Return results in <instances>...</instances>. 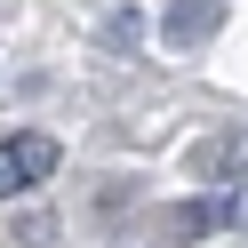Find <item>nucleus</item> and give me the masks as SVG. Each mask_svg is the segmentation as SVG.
<instances>
[{
    "label": "nucleus",
    "instance_id": "obj_2",
    "mask_svg": "<svg viewBox=\"0 0 248 248\" xmlns=\"http://www.w3.org/2000/svg\"><path fill=\"white\" fill-rule=\"evenodd\" d=\"M184 168H192L200 184H240V176H248V128H216V136H200V144L184 152Z\"/></svg>",
    "mask_w": 248,
    "mask_h": 248
},
{
    "label": "nucleus",
    "instance_id": "obj_3",
    "mask_svg": "<svg viewBox=\"0 0 248 248\" xmlns=\"http://www.w3.org/2000/svg\"><path fill=\"white\" fill-rule=\"evenodd\" d=\"M240 224V192H200V200H176L168 208V232L176 240H200V232H224Z\"/></svg>",
    "mask_w": 248,
    "mask_h": 248
},
{
    "label": "nucleus",
    "instance_id": "obj_4",
    "mask_svg": "<svg viewBox=\"0 0 248 248\" xmlns=\"http://www.w3.org/2000/svg\"><path fill=\"white\" fill-rule=\"evenodd\" d=\"M160 32H168V48H200V40L224 32V0H176Z\"/></svg>",
    "mask_w": 248,
    "mask_h": 248
},
{
    "label": "nucleus",
    "instance_id": "obj_5",
    "mask_svg": "<svg viewBox=\"0 0 248 248\" xmlns=\"http://www.w3.org/2000/svg\"><path fill=\"white\" fill-rule=\"evenodd\" d=\"M96 40L112 56H136V48H144V8H112V16L96 24Z\"/></svg>",
    "mask_w": 248,
    "mask_h": 248
},
{
    "label": "nucleus",
    "instance_id": "obj_1",
    "mask_svg": "<svg viewBox=\"0 0 248 248\" xmlns=\"http://www.w3.org/2000/svg\"><path fill=\"white\" fill-rule=\"evenodd\" d=\"M48 176H56V144L48 136H8V144H0V200L32 192V184H48Z\"/></svg>",
    "mask_w": 248,
    "mask_h": 248
}]
</instances>
